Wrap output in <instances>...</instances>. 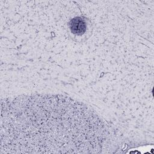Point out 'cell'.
Wrapping results in <instances>:
<instances>
[{
    "instance_id": "cell-1",
    "label": "cell",
    "mask_w": 154,
    "mask_h": 154,
    "mask_svg": "<svg viewBox=\"0 0 154 154\" xmlns=\"http://www.w3.org/2000/svg\"><path fill=\"white\" fill-rule=\"evenodd\" d=\"M70 29L75 34H82L85 31L86 24L82 18L79 17H75L71 20Z\"/></svg>"
}]
</instances>
